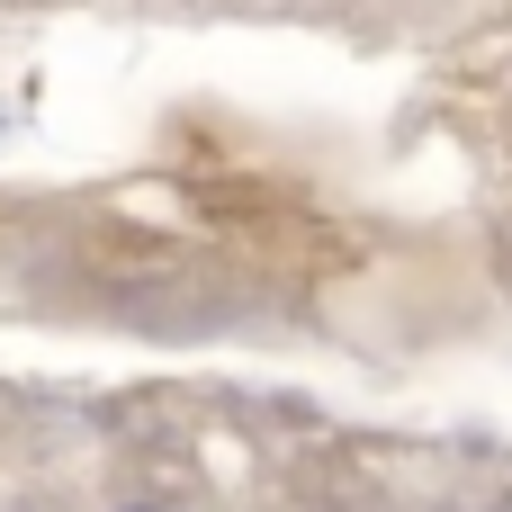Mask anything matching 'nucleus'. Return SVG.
<instances>
[]
</instances>
